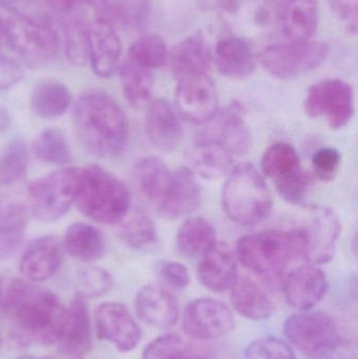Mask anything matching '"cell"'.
<instances>
[{"mask_svg":"<svg viewBox=\"0 0 358 359\" xmlns=\"http://www.w3.org/2000/svg\"><path fill=\"white\" fill-rule=\"evenodd\" d=\"M145 132L151 144L164 151L174 149L183 136L178 116L170 103L162 99L151 101L147 105Z\"/></svg>","mask_w":358,"mask_h":359,"instance_id":"484cf974","label":"cell"},{"mask_svg":"<svg viewBox=\"0 0 358 359\" xmlns=\"http://www.w3.org/2000/svg\"><path fill=\"white\" fill-rule=\"evenodd\" d=\"M176 107L183 118L193 123H207L218 113L216 84L208 74L186 76L177 80Z\"/></svg>","mask_w":358,"mask_h":359,"instance_id":"4fadbf2b","label":"cell"},{"mask_svg":"<svg viewBox=\"0 0 358 359\" xmlns=\"http://www.w3.org/2000/svg\"><path fill=\"white\" fill-rule=\"evenodd\" d=\"M95 328L99 339L111 344L121 352L136 349L142 337L140 326L130 310L116 302L103 303L97 308Z\"/></svg>","mask_w":358,"mask_h":359,"instance_id":"2e32d148","label":"cell"},{"mask_svg":"<svg viewBox=\"0 0 358 359\" xmlns=\"http://www.w3.org/2000/svg\"><path fill=\"white\" fill-rule=\"evenodd\" d=\"M74 126L81 144L96 157L116 158L128 147V117L107 93L90 90L81 95L74 107Z\"/></svg>","mask_w":358,"mask_h":359,"instance_id":"7a4b0ae2","label":"cell"},{"mask_svg":"<svg viewBox=\"0 0 358 359\" xmlns=\"http://www.w3.org/2000/svg\"><path fill=\"white\" fill-rule=\"evenodd\" d=\"M2 309L21 343L53 345L58 341L67 307L50 291L27 280H14L6 291Z\"/></svg>","mask_w":358,"mask_h":359,"instance_id":"6da1fadb","label":"cell"},{"mask_svg":"<svg viewBox=\"0 0 358 359\" xmlns=\"http://www.w3.org/2000/svg\"><path fill=\"white\" fill-rule=\"evenodd\" d=\"M79 181L80 168H65L31 182L27 190L29 215L42 222L62 217L75 204Z\"/></svg>","mask_w":358,"mask_h":359,"instance_id":"52a82bcc","label":"cell"},{"mask_svg":"<svg viewBox=\"0 0 358 359\" xmlns=\"http://www.w3.org/2000/svg\"><path fill=\"white\" fill-rule=\"evenodd\" d=\"M111 273L100 267H88L77 276L76 288L77 295L82 299H96L109 292L113 287Z\"/></svg>","mask_w":358,"mask_h":359,"instance_id":"60d3db41","label":"cell"},{"mask_svg":"<svg viewBox=\"0 0 358 359\" xmlns=\"http://www.w3.org/2000/svg\"><path fill=\"white\" fill-rule=\"evenodd\" d=\"M125 100L135 109L147 107L153 90V71L125 60L119 69Z\"/></svg>","mask_w":358,"mask_h":359,"instance_id":"e575fe53","label":"cell"},{"mask_svg":"<svg viewBox=\"0 0 358 359\" xmlns=\"http://www.w3.org/2000/svg\"><path fill=\"white\" fill-rule=\"evenodd\" d=\"M151 8V0H119L117 21L128 31H143L149 22Z\"/></svg>","mask_w":358,"mask_h":359,"instance_id":"7bdbcfd3","label":"cell"},{"mask_svg":"<svg viewBox=\"0 0 358 359\" xmlns=\"http://www.w3.org/2000/svg\"><path fill=\"white\" fill-rule=\"evenodd\" d=\"M244 359H296V356L285 341L266 337L252 341L245 350Z\"/></svg>","mask_w":358,"mask_h":359,"instance_id":"ee69618b","label":"cell"},{"mask_svg":"<svg viewBox=\"0 0 358 359\" xmlns=\"http://www.w3.org/2000/svg\"><path fill=\"white\" fill-rule=\"evenodd\" d=\"M62 246L67 255L83 263L98 261L106 252V243L102 232L95 226L82 222L67 227Z\"/></svg>","mask_w":358,"mask_h":359,"instance_id":"f1b7e54d","label":"cell"},{"mask_svg":"<svg viewBox=\"0 0 358 359\" xmlns=\"http://www.w3.org/2000/svg\"><path fill=\"white\" fill-rule=\"evenodd\" d=\"M230 301L233 308L248 320H268L275 311L270 297L248 278H237L230 288Z\"/></svg>","mask_w":358,"mask_h":359,"instance_id":"f546056e","label":"cell"},{"mask_svg":"<svg viewBox=\"0 0 358 359\" xmlns=\"http://www.w3.org/2000/svg\"><path fill=\"white\" fill-rule=\"evenodd\" d=\"M75 204L97 223L116 225L130 209V194L119 178L98 165L80 168Z\"/></svg>","mask_w":358,"mask_h":359,"instance_id":"277c9868","label":"cell"},{"mask_svg":"<svg viewBox=\"0 0 358 359\" xmlns=\"http://www.w3.org/2000/svg\"><path fill=\"white\" fill-rule=\"evenodd\" d=\"M1 344H2V337H1V333H0V347H1Z\"/></svg>","mask_w":358,"mask_h":359,"instance_id":"680465c9","label":"cell"},{"mask_svg":"<svg viewBox=\"0 0 358 359\" xmlns=\"http://www.w3.org/2000/svg\"><path fill=\"white\" fill-rule=\"evenodd\" d=\"M0 4L15 13V16L29 17V18L48 20L43 11L38 8L36 0H0Z\"/></svg>","mask_w":358,"mask_h":359,"instance_id":"681fc988","label":"cell"},{"mask_svg":"<svg viewBox=\"0 0 358 359\" xmlns=\"http://www.w3.org/2000/svg\"><path fill=\"white\" fill-rule=\"evenodd\" d=\"M90 6L96 14V18L113 23L117 21L119 0H78Z\"/></svg>","mask_w":358,"mask_h":359,"instance_id":"f907efd6","label":"cell"},{"mask_svg":"<svg viewBox=\"0 0 358 359\" xmlns=\"http://www.w3.org/2000/svg\"><path fill=\"white\" fill-rule=\"evenodd\" d=\"M336 18L344 25L345 29L351 34L357 33L358 0H328Z\"/></svg>","mask_w":358,"mask_h":359,"instance_id":"7dc6e473","label":"cell"},{"mask_svg":"<svg viewBox=\"0 0 358 359\" xmlns=\"http://www.w3.org/2000/svg\"><path fill=\"white\" fill-rule=\"evenodd\" d=\"M300 231L303 241L302 257L312 265H322L333 257L342 225L340 217L332 209L315 207L306 225Z\"/></svg>","mask_w":358,"mask_h":359,"instance_id":"7c38bea8","label":"cell"},{"mask_svg":"<svg viewBox=\"0 0 358 359\" xmlns=\"http://www.w3.org/2000/svg\"><path fill=\"white\" fill-rule=\"evenodd\" d=\"M4 41V21L0 18V43Z\"/></svg>","mask_w":358,"mask_h":359,"instance_id":"6f0895ef","label":"cell"},{"mask_svg":"<svg viewBox=\"0 0 358 359\" xmlns=\"http://www.w3.org/2000/svg\"><path fill=\"white\" fill-rule=\"evenodd\" d=\"M137 316L145 324L158 329H168L176 325L180 316L178 299L160 285H146L135 297Z\"/></svg>","mask_w":358,"mask_h":359,"instance_id":"44dd1931","label":"cell"},{"mask_svg":"<svg viewBox=\"0 0 358 359\" xmlns=\"http://www.w3.org/2000/svg\"><path fill=\"white\" fill-rule=\"evenodd\" d=\"M120 240L134 250L147 251L158 244V233L153 219L138 209H130L116 224Z\"/></svg>","mask_w":358,"mask_h":359,"instance_id":"836d02e7","label":"cell"},{"mask_svg":"<svg viewBox=\"0 0 358 359\" xmlns=\"http://www.w3.org/2000/svg\"><path fill=\"white\" fill-rule=\"evenodd\" d=\"M193 349L182 337L174 333L162 335L145 347L142 359H178Z\"/></svg>","mask_w":358,"mask_h":359,"instance_id":"b9f144b4","label":"cell"},{"mask_svg":"<svg viewBox=\"0 0 358 359\" xmlns=\"http://www.w3.org/2000/svg\"><path fill=\"white\" fill-rule=\"evenodd\" d=\"M178 359H209L206 358L204 354L199 353V352L195 351V349L189 350L187 353H185L184 355L181 356L180 358Z\"/></svg>","mask_w":358,"mask_h":359,"instance_id":"db71d44e","label":"cell"},{"mask_svg":"<svg viewBox=\"0 0 358 359\" xmlns=\"http://www.w3.org/2000/svg\"><path fill=\"white\" fill-rule=\"evenodd\" d=\"M195 142L214 143L228 149L235 157L249 151L252 136L244 117V109L239 103H233L207 122L197 135Z\"/></svg>","mask_w":358,"mask_h":359,"instance_id":"5bb4252c","label":"cell"},{"mask_svg":"<svg viewBox=\"0 0 358 359\" xmlns=\"http://www.w3.org/2000/svg\"><path fill=\"white\" fill-rule=\"evenodd\" d=\"M71 103V95L69 88L55 80L39 82L32 93V111L41 119L52 120L61 117Z\"/></svg>","mask_w":358,"mask_h":359,"instance_id":"d6a6232c","label":"cell"},{"mask_svg":"<svg viewBox=\"0 0 358 359\" xmlns=\"http://www.w3.org/2000/svg\"><path fill=\"white\" fill-rule=\"evenodd\" d=\"M29 215V209L20 203H0V261L8 259L18 250Z\"/></svg>","mask_w":358,"mask_h":359,"instance_id":"4dcf8cb0","label":"cell"},{"mask_svg":"<svg viewBox=\"0 0 358 359\" xmlns=\"http://www.w3.org/2000/svg\"><path fill=\"white\" fill-rule=\"evenodd\" d=\"M63 40L67 60L84 67L90 60V23L76 13L67 14L62 21Z\"/></svg>","mask_w":358,"mask_h":359,"instance_id":"8d00e7d4","label":"cell"},{"mask_svg":"<svg viewBox=\"0 0 358 359\" xmlns=\"http://www.w3.org/2000/svg\"><path fill=\"white\" fill-rule=\"evenodd\" d=\"M342 163V155L338 149L325 147L315 151L312 157L313 172L323 181H329L336 177Z\"/></svg>","mask_w":358,"mask_h":359,"instance_id":"f6af8a7d","label":"cell"},{"mask_svg":"<svg viewBox=\"0 0 358 359\" xmlns=\"http://www.w3.org/2000/svg\"><path fill=\"white\" fill-rule=\"evenodd\" d=\"M262 172L273 180L280 196L292 204L304 200L310 180L303 170L300 156L292 145L285 142L271 145L262 158Z\"/></svg>","mask_w":358,"mask_h":359,"instance_id":"30bf717a","label":"cell"},{"mask_svg":"<svg viewBox=\"0 0 358 359\" xmlns=\"http://www.w3.org/2000/svg\"><path fill=\"white\" fill-rule=\"evenodd\" d=\"M172 180V172L159 158H143L132 170V181L138 194L158 207L167 196Z\"/></svg>","mask_w":358,"mask_h":359,"instance_id":"83f0119b","label":"cell"},{"mask_svg":"<svg viewBox=\"0 0 358 359\" xmlns=\"http://www.w3.org/2000/svg\"><path fill=\"white\" fill-rule=\"evenodd\" d=\"M160 278L174 289H184L191 282L188 269L179 262H162L158 268Z\"/></svg>","mask_w":358,"mask_h":359,"instance_id":"bcb514c9","label":"cell"},{"mask_svg":"<svg viewBox=\"0 0 358 359\" xmlns=\"http://www.w3.org/2000/svg\"><path fill=\"white\" fill-rule=\"evenodd\" d=\"M122 43L107 21L95 19L90 23V60L92 71L100 78H111L121 67Z\"/></svg>","mask_w":358,"mask_h":359,"instance_id":"ffe728a7","label":"cell"},{"mask_svg":"<svg viewBox=\"0 0 358 359\" xmlns=\"http://www.w3.org/2000/svg\"><path fill=\"white\" fill-rule=\"evenodd\" d=\"M330 46L322 41H288L267 46L259 55L262 67L280 79H296L315 71L329 56Z\"/></svg>","mask_w":358,"mask_h":359,"instance_id":"9c48e42d","label":"cell"},{"mask_svg":"<svg viewBox=\"0 0 358 359\" xmlns=\"http://www.w3.org/2000/svg\"><path fill=\"white\" fill-rule=\"evenodd\" d=\"M168 60L178 80L186 76L208 74L212 53L203 34L197 33L179 42L168 54Z\"/></svg>","mask_w":358,"mask_h":359,"instance_id":"4316f807","label":"cell"},{"mask_svg":"<svg viewBox=\"0 0 358 359\" xmlns=\"http://www.w3.org/2000/svg\"><path fill=\"white\" fill-rule=\"evenodd\" d=\"M57 343L60 355L67 359H82L92 350V318L85 301L79 295H76L67 307L62 330Z\"/></svg>","mask_w":358,"mask_h":359,"instance_id":"e0dca14e","label":"cell"},{"mask_svg":"<svg viewBox=\"0 0 358 359\" xmlns=\"http://www.w3.org/2000/svg\"><path fill=\"white\" fill-rule=\"evenodd\" d=\"M17 359H67L63 356H36V355H22Z\"/></svg>","mask_w":358,"mask_h":359,"instance_id":"11a10c76","label":"cell"},{"mask_svg":"<svg viewBox=\"0 0 358 359\" xmlns=\"http://www.w3.org/2000/svg\"><path fill=\"white\" fill-rule=\"evenodd\" d=\"M191 159L195 174L204 179L216 180L230 172L235 156L220 145L195 142Z\"/></svg>","mask_w":358,"mask_h":359,"instance_id":"d590c367","label":"cell"},{"mask_svg":"<svg viewBox=\"0 0 358 359\" xmlns=\"http://www.w3.org/2000/svg\"><path fill=\"white\" fill-rule=\"evenodd\" d=\"M33 151L42 163L65 165L71 162V151L67 138L61 130L48 128L34 141Z\"/></svg>","mask_w":358,"mask_h":359,"instance_id":"f35d334b","label":"cell"},{"mask_svg":"<svg viewBox=\"0 0 358 359\" xmlns=\"http://www.w3.org/2000/svg\"><path fill=\"white\" fill-rule=\"evenodd\" d=\"M4 294H6V291H4V283L0 278V309H2V306H4Z\"/></svg>","mask_w":358,"mask_h":359,"instance_id":"9f6ffc18","label":"cell"},{"mask_svg":"<svg viewBox=\"0 0 358 359\" xmlns=\"http://www.w3.org/2000/svg\"><path fill=\"white\" fill-rule=\"evenodd\" d=\"M201 198V187L195 172L188 168H179L172 172V185L158 211L164 219H180L193 212L199 207Z\"/></svg>","mask_w":358,"mask_h":359,"instance_id":"cb8c5ba5","label":"cell"},{"mask_svg":"<svg viewBox=\"0 0 358 359\" xmlns=\"http://www.w3.org/2000/svg\"><path fill=\"white\" fill-rule=\"evenodd\" d=\"M11 126V116L8 109L0 104V133L6 132Z\"/></svg>","mask_w":358,"mask_h":359,"instance_id":"f5cc1de1","label":"cell"},{"mask_svg":"<svg viewBox=\"0 0 358 359\" xmlns=\"http://www.w3.org/2000/svg\"><path fill=\"white\" fill-rule=\"evenodd\" d=\"M182 322L184 332L199 341L221 339L235 328L230 309L212 299H199L189 303L183 313Z\"/></svg>","mask_w":358,"mask_h":359,"instance_id":"9a60e30c","label":"cell"},{"mask_svg":"<svg viewBox=\"0 0 358 359\" xmlns=\"http://www.w3.org/2000/svg\"><path fill=\"white\" fill-rule=\"evenodd\" d=\"M62 243L52 236L32 241L21 255L19 270L25 280L44 282L58 271L63 259Z\"/></svg>","mask_w":358,"mask_h":359,"instance_id":"d6986e66","label":"cell"},{"mask_svg":"<svg viewBox=\"0 0 358 359\" xmlns=\"http://www.w3.org/2000/svg\"><path fill=\"white\" fill-rule=\"evenodd\" d=\"M212 60L219 73L230 79L249 77L256 65L252 44L239 36H229L220 40L212 53Z\"/></svg>","mask_w":358,"mask_h":359,"instance_id":"d4e9b609","label":"cell"},{"mask_svg":"<svg viewBox=\"0 0 358 359\" xmlns=\"http://www.w3.org/2000/svg\"><path fill=\"white\" fill-rule=\"evenodd\" d=\"M222 206L237 225L252 227L264 221L273 208V196L263 175L248 163L230 170L223 186Z\"/></svg>","mask_w":358,"mask_h":359,"instance_id":"5b68a950","label":"cell"},{"mask_svg":"<svg viewBox=\"0 0 358 359\" xmlns=\"http://www.w3.org/2000/svg\"><path fill=\"white\" fill-rule=\"evenodd\" d=\"M304 109L309 117L325 119L332 128H345L355 113L352 86L338 79L317 82L309 88Z\"/></svg>","mask_w":358,"mask_h":359,"instance_id":"8fae6325","label":"cell"},{"mask_svg":"<svg viewBox=\"0 0 358 359\" xmlns=\"http://www.w3.org/2000/svg\"><path fill=\"white\" fill-rule=\"evenodd\" d=\"M216 244V230L204 217H189L177 234V248L187 259H201Z\"/></svg>","mask_w":358,"mask_h":359,"instance_id":"1f68e13d","label":"cell"},{"mask_svg":"<svg viewBox=\"0 0 358 359\" xmlns=\"http://www.w3.org/2000/svg\"><path fill=\"white\" fill-rule=\"evenodd\" d=\"M23 69L19 61L0 53V90H8L22 80Z\"/></svg>","mask_w":358,"mask_h":359,"instance_id":"c3c4849f","label":"cell"},{"mask_svg":"<svg viewBox=\"0 0 358 359\" xmlns=\"http://www.w3.org/2000/svg\"><path fill=\"white\" fill-rule=\"evenodd\" d=\"M29 154L25 142L14 140L0 151V186L8 187L25 178Z\"/></svg>","mask_w":358,"mask_h":359,"instance_id":"ab89813d","label":"cell"},{"mask_svg":"<svg viewBox=\"0 0 358 359\" xmlns=\"http://www.w3.org/2000/svg\"><path fill=\"white\" fill-rule=\"evenodd\" d=\"M168 54L167 46L161 36L144 34L130 44L126 60L153 71L166 65Z\"/></svg>","mask_w":358,"mask_h":359,"instance_id":"74e56055","label":"cell"},{"mask_svg":"<svg viewBox=\"0 0 358 359\" xmlns=\"http://www.w3.org/2000/svg\"><path fill=\"white\" fill-rule=\"evenodd\" d=\"M280 31L288 41L310 40L319 25L317 0H279L275 10Z\"/></svg>","mask_w":358,"mask_h":359,"instance_id":"7402d4cb","label":"cell"},{"mask_svg":"<svg viewBox=\"0 0 358 359\" xmlns=\"http://www.w3.org/2000/svg\"><path fill=\"white\" fill-rule=\"evenodd\" d=\"M284 334L307 358L321 359L333 353L340 344L336 320L322 311H300L284 323Z\"/></svg>","mask_w":358,"mask_h":359,"instance_id":"ba28073f","label":"cell"},{"mask_svg":"<svg viewBox=\"0 0 358 359\" xmlns=\"http://www.w3.org/2000/svg\"><path fill=\"white\" fill-rule=\"evenodd\" d=\"M44 6L54 12L67 15L75 11L78 0H41Z\"/></svg>","mask_w":358,"mask_h":359,"instance_id":"816d5d0a","label":"cell"},{"mask_svg":"<svg viewBox=\"0 0 358 359\" xmlns=\"http://www.w3.org/2000/svg\"><path fill=\"white\" fill-rule=\"evenodd\" d=\"M4 42L29 67L46 65L59 52V36L50 21L14 16L4 21Z\"/></svg>","mask_w":358,"mask_h":359,"instance_id":"8992f818","label":"cell"},{"mask_svg":"<svg viewBox=\"0 0 358 359\" xmlns=\"http://www.w3.org/2000/svg\"><path fill=\"white\" fill-rule=\"evenodd\" d=\"M237 255L229 245L218 243L200 259L197 274L201 284L216 293L230 290L237 276Z\"/></svg>","mask_w":358,"mask_h":359,"instance_id":"603a6c76","label":"cell"},{"mask_svg":"<svg viewBox=\"0 0 358 359\" xmlns=\"http://www.w3.org/2000/svg\"><path fill=\"white\" fill-rule=\"evenodd\" d=\"M327 290L325 272L312 264L296 268L284 280L286 301L298 311L313 309L325 297Z\"/></svg>","mask_w":358,"mask_h":359,"instance_id":"ac0fdd59","label":"cell"},{"mask_svg":"<svg viewBox=\"0 0 358 359\" xmlns=\"http://www.w3.org/2000/svg\"><path fill=\"white\" fill-rule=\"evenodd\" d=\"M302 253L300 229L254 232L242 236L235 248L242 265L267 280H279L288 265Z\"/></svg>","mask_w":358,"mask_h":359,"instance_id":"3957f363","label":"cell"}]
</instances>
